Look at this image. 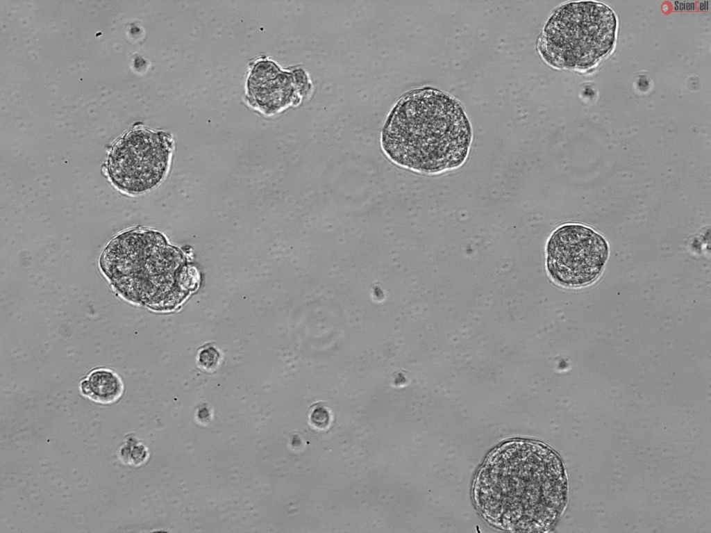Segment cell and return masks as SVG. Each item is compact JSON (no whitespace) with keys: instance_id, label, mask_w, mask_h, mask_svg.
<instances>
[{"instance_id":"cell-1","label":"cell","mask_w":711,"mask_h":533,"mask_svg":"<svg viewBox=\"0 0 711 533\" xmlns=\"http://www.w3.org/2000/svg\"><path fill=\"white\" fill-rule=\"evenodd\" d=\"M473 493L477 509L492 525L515 532H542L561 514L567 484L554 452L540 443L515 440L488 455Z\"/></svg>"},{"instance_id":"cell-2","label":"cell","mask_w":711,"mask_h":533,"mask_svg":"<svg viewBox=\"0 0 711 533\" xmlns=\"http://www.w3.org/2000/svg\"><path fill=\"white\" fill-rule=\"evenodd\" d=\"M471 140V123L461 104L433 87L403 94L388 113L380 138L392 162L424 173L462 165Z\"/></svg>"},{"instance_id":"cell-3","label":"cell","mask_w":711,"mask_h":533,"mask_svg":"<svg viewBox=\"0 0 711 533\" xmlns=\"http://www.w3.org/2000/svg\"><path fill=\"white\" fill-rule=\"evenodd\" d=\"M112 286L133 302L156 306L186 271L182 253L160 233L134 229L115 236L100 258Z\"/></svg>"},{"instance_id":"cell-4","label":"cell","mask_w":711,"mask_h":533,"mask_svg":"<svg viewBox=\"0 0 711 533\" xmlns=\"http://www.w3.org/2000/svg\"><path fill=\"white\" fill-rule=\"evenodd\" d=\"M617 26L614 13L603 3H568L548 19L537 42L538 51L555 67H589L612 50Z\"/></svg>"},{"instance_id":"cell-5","label":"cell","mask_w":711,"mask_h":533,"mask_svg":"<svg viewBox=\"0 0 711 533\" xmlns=\"http://www.w3.org/2000/svg\"><path fill=\"white\" fill-rule=\"evenodd\" d=\"M170 142L160 132L136 129L112 146L106 171L112 184L129 193L140 194L156 186L169 161Z\"/></svg>"},{"instance_id":"cell-6","label":"cell","mask_w":711,"mask_h":533,"mask_svg":"<svg viewBox=\"0 0 711 533\" xmlns=\"http://www.w3.org/2000/svg\"><path fill=\"white\" fill-rule=\"evenodd\" d=\"M609 255L605 240L592 229L576 224L558 228L546 245V268L551 277L568 287H580L601 274Z\"/></svg>"},{"instance_id":"cell-7","label":"cell","mask_w":711,"mask_h":533,"mask_svg":"<svg viewBox=\"0 0 711 533\" xmlns=\"http://www.w3.org/2000/svg\"><path fill=\"white\" fill-rule=\"evenodd\" d=\"M249 85L255 99L268 111L297 106L303 100L295 85L293 72L283 71L270 61L255 67Z\"/></svg>"},{"instance_id":"cell-8","label":"cell","mask_w":711,"mask_h":533,"mask_svg":"<svg viewBox=\"0 0 711 533\" xmlns=\"http://www.w3.org/2000/svg\"><path fill=\"white\" fill-rule=\"evenodd\" d=\"M124 388L119 375L108 368L93 369L80 383L83 395L102 404H110L119 400L123 395Z\"/></svg>"},{"instance_id":"cell-9","label":"cell","mask_w":711,"mask_h":533,"mask_svg":"<svg viewBox=\"0 0 711 533\" xmlns=\"http://www.w3.org/2000/svg\"><path fill=\"white\" fill-rule=\"evenodd\" d=\"M294 79L296 89L303 99H309L313 92V84L309 73L303 68L293 70Z\"/></svg>"},{"instance_id":"cell-10","label":"cell","mask_w":711,"mask_h":533,"mask_svg":"<svg viewBox=\"0 0 711 533\" xmlns=\"http://www.w3.org/2000/svg\"><path fill=\"white\" fill-rule=\"evenodd\" d=\"M219 359V353L214 347H206L200 352L199 361L203 368H210L215 366Z\"/></svg>"},{"instance_id":"cell-11","label":"cell","mask_w":711,"mask_h":533,"mask_svg":"<svg viewBox=\"0 0 711 533\" xmlns=\"http://www.w3.org/2000/svg\"><path fill=\"white\" fill-rule=\"evenodd\" d=\"M328 416V412L326 410H324L323 409H317L312 413V422L314 423H316L317 425L319 426V427H324V424L326 425V423L328 422V420L325 419V418H321V417H324V416Z\"/></svg>"}]
</instances>
